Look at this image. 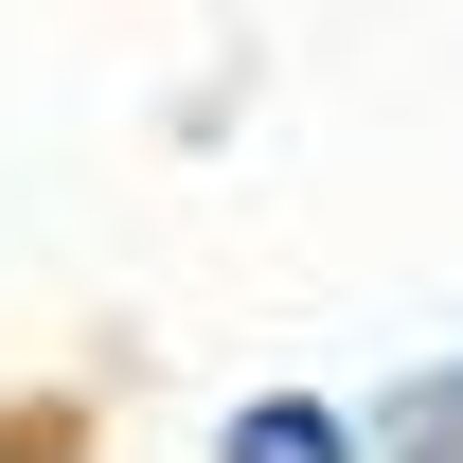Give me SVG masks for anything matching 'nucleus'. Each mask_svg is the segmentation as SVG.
I'll return each mask as SVG.
<instances>
[{
	"instance_id": "nucleus-1",
	"label": "nucleus",
	"mask_w": 463,
	"mask_h": 463,
	"mask_svg": "<svg viewBox=\"0 0 463 463\" xmlns=\"http://www.w3.org/2000/svg\"><path fill=\"white\" fill-rule=\"evenodd\" d=\"M214 463H356V428H339L321 392H268V410H232V446H214Z\"/></svg>"
}]
</instances>
